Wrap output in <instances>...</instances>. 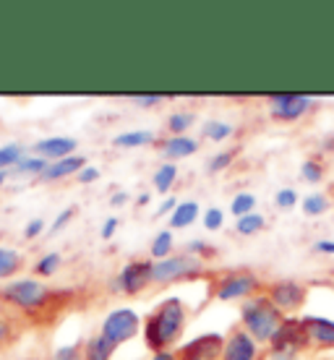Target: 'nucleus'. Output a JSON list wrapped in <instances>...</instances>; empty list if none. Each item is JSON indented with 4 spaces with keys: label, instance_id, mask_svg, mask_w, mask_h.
<instances>
[{
    "label": "nucleus",
    "instance_id": "1",
    "mask_svg": "<svg viewBox=\"0 0 334 360\" xmlns=\"http://www.w3.org/2000/svg\"><path fill=\"white\" fill-rule=\"evenodd\" d=\"M188 324V311L181 297H165L157 303L152 314L144 319V342L152 352L170 350L172 345L181 342L183 332Z\"/></svg>",
    "mask_w": 334,
    "mask_h": 360
},
{
    "label": "nucleus",
    "instance_id": "2",
    "mask_svg": "<svg viewBox=\"0 0 334 360\" xmlns=\"http://www.w3.org/2000/svg\"><path fill=\"white\" fill-rule=\"evenodd\" d=\"M240 321H243V329L251 334L256 342L269 345L274 332L285 321V314L271 303L269 297L259 292V295L243 300V306H240Z\"/></svg>",
    "mask_w": 334,
    "mask_h": 360
},
{
    "label": "nucleus",
    "instance_id": "3",
    "mask_svg": "<svg viewBox=\"0 0 334 360\" xmlns=\"http://www.w3.org/2000/svg\"><path fill=\"white\" fill-rule=\"evenodd\" d=\"M0 300H6L8 306L18 308L24 314H39L55 300V290L32 277L11 279L8 285L0 290Z\"/></svg>",
    "mask_w": 334,
    "mask_h": 360
},
{
    "label": "nucleus",
    "instance_id": "4",
    "mask_svg": "<svg viewBox=\"0 0 334 360\" xmlns=\"http://www.w3.org/2000/svg\"><path fill=\"white\" fill-rule=\"evenodd\" d=\"M308 347V337L303 321L298 316H285L282 326L274 332L269 342L271 360H298V355Z\"/></svg>",
    "mask_w": 334,
    "mask_h": 360
},
{
    "label": "nucleus",
    "instance_id": "5",
    "mask_svg": "<svg viewBox=\"0 0 334 360\" xmlns=\"http://www.w3.org/2000/svg\"><path fill=\"white\" fill-rule=\"evenodd\" d=\"M204 271V262L196 259L193 253H172L162 262H154L152 269V285H172V282H183V279L199 277Z\"/></svg>",
    "mask_w": 334,
    "mask_h": 360
},
{
    "label": "nucleus",
    "instance_id": "6",
    "mask_svg": "<svg viewBox=\"0 0 334 360\" xmlns=\"http://www.w3.org/2000/svg\"><path fill=\"white\" fill-rule=\"evenodd\" d=\"M262 282L253 271H227L214 282V297L222 303H233V300H248V297L259 295Z\"/></svg>",
    "mask_w": 334,
    "mask_h": 360
},
{
    "label": "nucleus",
    "instance_id": "7",
    "mask_svg": "<svg viewBox=\"0 0 334 360\" xmlns=\"http://www.w3.org/2000/svg\"><path fill=\"white\" fill-rule=\"evenodd\" d=\"M139 332H141V316L136 314L134 308H115V311H110L100 329L102 337H108L115 347L131 342Z\"/></svg>",
    "mask_w": 334,
    "mask_h": 360
},
{
    "label": "nucleus",
    "instance_id": "8",
    "mask_svg": "<svg viewBox=\"0 0 334 360\" xmlns=\"http://www.w3.org/2000/svg\"><path fill=\"white\" fill-rule=\"evenodd\" d=\"M264 295L269 297L271 303L288 316V314H295L306 303L308 290L306 285H300L295 279H277V282H271L269 288L264 290Z\"/></svg>",
    "mask_w": 334,
    "mask_h": 360
},
{
    "label": "nucleus",
    "instance_id": "9",
    "mask_svg": "<svg viewBox=\"0 0 334 360\" xmlns=\"http://www.w3.org/2000/svg\"><path fill=\"white\" fill-rule=\"evenodd\" d=\"M152 269H154V262H149V259L128 262L120 269L115 282H113V290H120L126 295H139L141 290H146L152 285Z\"/></svg>",
    "mask_w": 334,
    "mask_h": 360
},
{
    "label": "nucleus",
    "instance_id": "10",
    "mask_svg": "<svg viewBox=\"0 0 334 360\" xmlns=\"http://www.w3.org/2000/svg\"><path fill=\"white\" fill-rule=\"evenodd\" d=\"M222 347H225V337L217 332H207L181 345L175 355L178 360H222Z\"/></svg>",
    "mask_w": 334,
    "mask_h": 360
},
{
    "label": "nucleus",
    "instance_id": "11",
    "mask_svg": "<svg viewBox=\"0 0 334 360\" xmlns=\"http://www.w3.org/2000/svg\"><path fill=\"white\" fill-rule=\"evenodd\" d=\"M314 105V97L308 94H271L269 97V112L280 123H295L306 115Z\"/></svg>",
    "mask_w": 334,
    "mask_h": 360
},
{
    "label": "nucleus",
    "instance_id": "12",
    "mask_svg": "<svg viewBox=\"0 0 334 360\" xmlns=\"http://www.w3.org/2000/svg\"><path fill=\"white\" fill-rule=\"evenodd\" d=\"M222 360H259V342L245 329H233L225 337Z\"/></svg>",
    "mask_w": 334,
    "mask_h": 360
},
{
    "label": "nucleus",
    "instance_id": "13",
    "mask_svg": "<svg viewBox=\"0 0 334 360\" xmlns=\"http://www.w3.org/2000/svg\"><path fill=\"white\" fill-rule=\"evenodd\" d=\"M76 149H79V141L71 139V136H47V139H39V141L32 146V154L42 157L47 162H58V160L73 157Z\"/></svg>",
    "mask_w": 334,
    "mask_h": 360
},
{
    "label": "nucleus",
    "instance_id": "14",
    "mask_svg": "<svg viewBox=\"0 0 334 360\" xmlns=\"http://www.w3.org/2000/svg\"><path fill=\"white\" fill-rule=\"evenodd\" d=\"M303 329H306L308 345L314 347H334V321L324 316H300Z\"/></svg>",
    "mask_w": 334,
    "mask_h": 360
},
{
    "label": "nucleus",
    "instance_id": "15",
    "mask_svg": "<svg viewBox=\"0 0 334 360\" xmlns=\"http://www.w3.org/2000/svg\"><path fill=\"white\" fill-rule=\"evenodd\" d=\"M86 167V160L82 154H73V157H65V160H58V162H50L45 167V172L39 175V180L45 183H58V180H65L71 175H79V172Z\"/></svg>",
    "mask_w": 334,
    "mask_h": 360
},
{
    "label": "nucleus",
    "instance_id": "16",
    "mask_svg": "<svg viewBox=\"0 0 334 360\" xmlns=\"http://www.w3.org/2000/svg\"><path fill=\"white\" fill-rule=\"evenodd\" d=\"M199 152V141L193 136H170L162 141V154L167 162H181V160H188L193 154Z\"/></svg>",
    "mask_w": 334,
    "mask_h": 360
},
{
    "label": "nucleus",
    "instance_id": "17",
    "mask_svg": "<svg viewBox=\"0 0 334 360\" xmlns=\"http://www.w3.org/2000/svg\"><path fill=\"white\" fill-rule=\"evenodd\" d=\"M199 201H178L175 212L170 214V230H186L199 219Z\"/></svg>",
    "mask_w": 334,
    "mask_h": 360
},
{
    "label": "nucleus",
    "instance_id": "18",
    "mask_svg": "<svg viewBox=\"0 0 334 360\" xmlns=\"http://www.w3.org/2000/svg\"><path fill=\"white\" fill-rule=\"evenodd\" d=\"M157 141V134L154 131H144V128H136V131H123L113 139V144L120 146V149H141V146H149Z\"/></svg>",
    "mask_w": 334,
    "mask_h": 360
},
{
    "label": "nucleus",
    "instance_id": "19",
    "mask_svg": "<svg viewBox=\"0 0 334 360\" xmlns=\"http://www.w3.org/2000/svg\"><path fill=\"white\" fill-rule=\"evenodd\" d=\"M115 350L117 347L110 342L108 337L94 334V337H89V340L84 342V360H113Z\"/></svg>",
    "mask_w": 334,
    "mask_h": 360
},
{
    "label": "nucleus",
    "instance_id": "20",
    "mask_svg": "<svg viewBox=\"0 0 334 360\" xmlns=\"http://www.w3.org/2000/svg\"><path fill=\"white\" fill-rule=\"evenodd\" d=\"M152 183H154V188H157V193L167 196V193L172 191V186L178 183V165H175V162L160 165V167L154 170V175H152Z\"/></svg>",
    "mask_w": 334,
    "mask_h": 360
},
{
    "label": "nucleus",
    "instance_id": "21",
    "mask_svg": "<svg viewBox=\"0 0 334 360\" xmlns=\"http://www.w3.org/2000/svg\"><path fill=\"white\" fill-rule=\"evenodd\" d=\"M172 248H175V235H172L170 227H165L160 233L154 235L152 245H149V253H152L154 262H162L167 256H172Z\"/></svg>",
    "mask_w": 334,
    "mask_h": 360
},
{
    "label": "nucleus",
    "instance_id": "22",
    "mask_svg": "<svg viewBox=\"0 0 334 360\" xmlns=\"http://www.w3.org/2000/svg\"><path fill=\"white\" fill-rule=\"evenodd\" d=\"M264 227H266V217L259 214V212H251V214L238 217V219H235V233L243 235V238H253V235H259Z\"/></svg>",
    "mask_w": 334,
    "mask_h": 360
},
{
    "label": "nucleus",
    "instance_id": "23",
    "mask_svg": "<svg viewBox=\"0 0 334 360\" xmlns=\"http://www.w3.org/2000/svg\"><path fill=\"white\" fill-rule=\"evenodd\" d=\"M233 134H235V126L233 123H225V120H207L204 128H201V136H204L207 141H214V144L227 141Z\"/></svg>",
    "mask_w": 334,
    "mask_h": 360
},
{
    "label": "nucleus",
    "instance_id": "24",
    "mask_svg": "<svg viewBox=\"0 0 334 360\" xmlns=\"http://www.w3.org/2000/svg\"><path fill=\"white\" fill-rule=\"evenodd\" d=\"M24 266V259L16 248H3L0 245V279H11Z\"/></svg>",
    "mask_w": 334,
    "mask_h": 360
},
{
    "label": "nucleus",
    "instance_id": "25",
    "mask_svg": "<svg viewBox=\"0 0 334 360\" xmlns=\"http://www.w3.org/2000/svg\"><path fill=\"white\" fill-rule=\"evenodd\" d=\"M193 123H196V112H191V110H175L167 117V131H170V136H186V131L193 128Z\"/></svg>",
    "mask_w": 334,
    "mask_h": 360
},
{
    "label": "nucleus",
    "instance_id": "26",
    "mask_svg": "<svg viewBox=\"0 0 334 360\" xmlns=\"http://www.w3.org/2000/svg\"><path fill=\"white\" fill-rule=\"evenodd\" d=\"M329 209H332V201H329V196L321 193V191H314V193H308V196L303 198V214L306 217H321V214H326Z\"/></svg>",
    "mask_w": 334,
    "mask_h": 360
},
{
    "label": "nucleus",
    "instance_id": "27",
    "mask_svg": "<svg viewBox=\"0 0 334 360\" xmlns=\"http://www.w3.org/2000/svg\"><path fill=\"white\" fill-rule=\"evenodd\" d=\"M24 157H27V149L21 144H16V141L13 144H3L0 146V170L11 172Z\"/></svg>",
    "mask_w": 334,
    "mask_h": 360
},
{
    "label": "nucleus",
    "instance_id": "28",
    "mask_svg": "<svg viewBox=\"0 0 334 360\" xmlns=\"http://www.w3.org/2000/svg\"><path fill=\"white\" fill-rule=\"evenodd\" d=\"M47 160H42V157H37V154H27L21 162L11 170V175H34V178H39L42 172H45V167H47Z\"/></svg>",
    "mask_w": 334,
    "mask_h": 360
},
{
    "label": "nucleus",
    "instance_id": "29",
    "mask_svg": "<svg viewBox=\"0 0 334 360\" xmlns=\"http://www.w3.org/2000/svg\"><path fill=\"white\" fill-rule=\"evenodd\" d=\"M230 212L235 214V219L256 212V196L248 193V191H238V193L233 196V201H230Z\"/></svg>",
    "mask_w": 334,
    "mask_h": 360
},
{
    "label": "nucleus",
    "instance_id": "30",
    "mask_svg": "<svg viewBox=\"0 0 334 360\" xmlns=\"http://www.w3.org/2000/svg\"><path fill=\"white\" fill-rule=\"evenodd\" d=\"M235 157H238V152L235 149H222V152L212 154L207 162V172L209 175H217V172H225L230 165L235 162Z\"/></svg>",
    "mask_w": 334,
    "mask_h": 360
},
{
    "label": "nucleus",
    "instance_id": "31",
    "mask_svg": "<svg viewBox=\"0 0 334 360\" xmlns=\"http://www.w3.org/2000/svg\"><path fill=\"white\" fill-rule=\"evenodd\" d=\"M60 264H63V256L58 251H50L34 264V274H39V277H53L55 271L60 269Z\"/></svg>",
    "mask_w": 334,
    "mask_h": 360
},
{
    "label": "nucleus",
    "instance_id": "32",
    "mask_svg": "<svg viewBox=\"0 0 334 360\" xmlns=\"http://www.w3.org/2000/svg\"><path fill=\"white\" fill-rule=\"evenodd\" d=\"M324 162H319V160H306V162L300 165V180H306L311 186H316L324 180Z\"/></svg>",
    "mask_w": 334,
    "mask_h": 360
},
{
    "label": "nucleus",
    "instance_id": "33",
    "mask_svg": "<svg viewBox=\"0 0 334 360\" xmlns=\"http://www.w3.org/2000/svg\"><path fill=\"white\" fill-rule=\"evenodd\" d=\"M201 222H204V227H207L209 233H217V230H222V225H225V212L219 207H209L201 212Z\"/></svg>",
    "mask_w": 334,
    "mask_h": 360
},
{
    "label": "nucleus",
    "instance_id": "34",
    "mask_svg": "<svg viewBox=\"0 0 334 360\" xmlns=\"http://www.w3.org/2000/svg\"><path fill=\"white\" fill-rule=\"evenodd\" d=\"M50 360H84V345L73 342V345H63L53 352Z\"/></svg>",
    "mask_w": 334,
    "mask_h": 360
},
{
    "label": "nucleus",
    "instance_id": "35",
    "mask_svg": "<svg viewBox=\"0 0 334 360\" xmlns=\"http://www.w3.org/2000/svg\"><path fill=\"white\" fill-rule=\"evenodd\" d=\"M274 204L280 209H293L298 207V193L293 188H280L277 193H274Z\"/></svg>",
    "mask_w": 334,
    "mask_h": 360
},
{
    "label": "nucleus",
    "instance_id": "36",
    "mask_svg": "<svg viewBox=\"0 0 334 360\" xmlns=\"http://www.w3.org/2000/svg\"><path fill=\"white\" fill-rule=\"evenodd\" d=\"M165 99H167L165 94H134L131 102L136 108H157V105H162Z\"/></svg>",
    "mask_w": 334,
    "mask_h": 360
},
{
    "label": "nucleus",
    "instance_id": "37",
    "mask_svg": "<svg viewBox=\"0 0 334 360\" xmlns=\"http://www.w3.org/2000/svg\"><path fill=\"white\" fill-rule=\"evenodd\" d=\"M188 253H193L196 259H212L214 256V245H209L207 240H191L188 243Z\"/></svg>",
    "mask_w": 334,
    "mask_h": 360
},
{
    "label": "nucleus",
    "instance_id": "38",
    "mask_svg": "<svg viewBox=\"0 0 334 360\" xmlns=\"http://www.w3.org/2000/svg\"><path fill=\"white\" fill-rule=\"evenodd\" d=\"M76 212H79V207H65L63 212H58V217L53 219V233H58V230H63L68 222H71L73 217H76Z\"/></svg>",
    "mask_w": 334,
    "mask_h": 360
},
{
    "label": "nucleus",
    "instance_id": "39",
    "mask_svg": "<svg viewBox=\"0 0 334 360\" xmlns=\"http://www.w3.org/2000/svg\"><path fill=\"white\" fill-rule=\"evenodd\" d=\"M42 230H45V219H42V217H34V219L27 222V227H24V238H27V240H34V238L42 235Z\"/></svg>",
    "mask_w": 334,
    "mask_h": 360
},
{
    "label": "nucleus",
    "instance_id": "40",
    "mask_svg": "<svg viewBox=\"0 0 334 360\" xmlns=\"http://www.w3.org/2000/svg\"><path fill=\"white\" fill-rule=\"evenodd\" d=\"M100 175H102V172H100V167H97V165H86V167L76 175V180H79L82 186H89V183H94V180H100Z\"/></svg>",
    "mask_w": 334,
    "mask_h": 360
},
{
    "label": "nucleus",
    "instance_id": "41",
    "mask_svg": "<svg viewBox=\"0 0 334 360\" xmlns=\"http://www.w3.org/2000/svg\"><path fill=\"white\" fill-rule=\"evenodd\" d=\"M175 207H178V201H175V198L172 196H165V201L162 204H160V207H157V212H154V217H170L172 212H175Z\"/></svg>",
    "mask_w": 334,
    "mask_h": 360
},
{
    "label": "nucleus",
    "instance_id": "42",
    "mask_svg": "<svg viewBox=\"0 0 334 360\" xmlns=\"http://www.w3.org/2000/svg\"><path fill=\"white\" fill-rule=\"evenodd\" d=\"M117 225H120V222H117V217H108V219H105V225H102V238L110 240V238L115 235Z\"/></svg>",
    "mask_w": 334,
    "mask_h": 360
},
{
    "label": "nucleus",
    "instance_id": "43",
    "mask_svg": "<svg viewBox=\"0 0 334 360\" xmlns=\"http://www.w3.org/2000/svg\"><path fill=\"white\" fill-rule=\"evenodd\" d=\"M314 253L334 256V240H316V243H314Z\"/></svg>",
    "mask_w": 334,
    "mask_h": 360
},
{
    "label": "nucleus",
    "instance_id": "44",
    "mask_svg": "<svg viewBox=\"0 0 334 360\" xmlns=\"http://www.w3.org/2000/svg\"><path fill=\"white\" fill-rule=\"evenodd\" d=\"M11 340V324L0 316V342H8Z\"/></svg>",
    "mask_w": 334,
    "mask_h": 360
},
{
    "label": "nucleus",
    "instance_id": "45",
    "mask_svg": "<svg viewBox=\"0 0 334 360\" xmlns=\"http://www.w3.org/2000/svg\"><path fill=\"white\" fill-rule=\"evenodd\" d=\"M126 201H128V193H123V191H120V193H113V196H110V204H113V207H123Z\"/></svg>",
    "mask_w": 334,
    "mask_h": 360
},
{
    "label": "nucleus",
    "instance_id": "46",
    "mask_svg": "<svg viewBox=\"0 0 334 360\" xmlns=\"http://www.w3.org/2000/svg\"><path fill=\"white\" fill-rule=\"evenodd\" d=\"M152 360H178V355L172 350H165V352H154Z\"/></svg>",
    "mask_w": 334,
    "mask_h": 360
},
{
    "label": "nucleus",
    "instance_id": "47",
    "mask_svg": "<svg viewBox=\"0 0 334 360\" xmlns=\"http://www.w3.org/2000/svg\"><path fill=\"white\" fill-rule=\"evenodd\" d=\"M11 178V172H6V170H0V186H6V180Z\"/></svg>",
    "mask_w": 334,
    "mask_h": 360
},
{
    "label": "nucleus",
    "instance_id": "48",
    "mask_svg": "<svg viewBox=\"0 0 334 360\" xmlns=\"http://www.w3.org/2000/svg\"><path fill=\"white\" fill-rule=\"evenodd\" d=\"M149 198H152V196H149V193H141V196H139V204L144 207V204H149Z\"/></svg>",
    "mask_w": 334,
    "mask_h": 360
}]
</instances>
